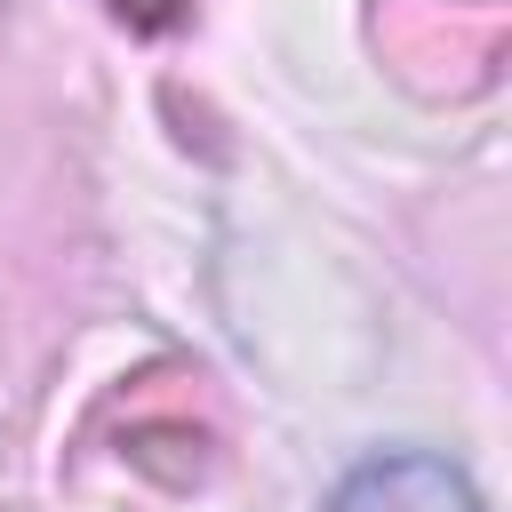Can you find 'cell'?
I'll list each match as a JSON object with an SVG mask.
<instances>
[{"instance_id": "cell-1", "label": "cell", "mask_w": 512, "mask_h": 512, "mask_svg": "<svg viewBox=\"0 0 512 512\" xmlns=\"http://www.w3.org/2000/svg\"><path fill=\"white\" fill-rule=\"evenodd\" d=\"M336 512H480V496H472V480H464L448 456L400 448V456L360 464V472L336 488Z\"/></svg>"}, {"instance_id": "cell-2", "label": "cell", "mask_w": 512, "mask_h": 512, "mask_svg": "<svg viewBox=\"0 0 512 512\" xmlns=\"http://www.w3.org/2000/svg\"><path fill=\"white\" fill-rule=\"evenodd\" d=\"M112 8H120L128 24H168V16L184 8V0H112Z\"/></svg>"}]
</instances>
